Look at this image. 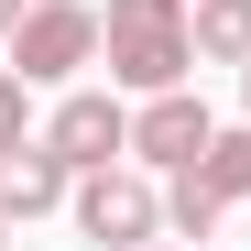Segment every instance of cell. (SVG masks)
Masks as SVG:
<instances>
[{"label": "cell", "mask_w": 251, "mask_h": 251, "mask_svg": "<svg viewBox=\"0 0 251 251\" xmlns=\"http://www.w3.org/2000/svg\"><path fill=\"white\" fill-rule=\"evenodd\" d=\"M99 55L109 88H186L197 76V0H109L99 11Z\"/></svg>", "instance_id": "1"}, {"label": "cell", "mask_w": 251, "mask_h": 251, "mask_svg": "<svg viewBox=\"0 0 251 251\" xmlns=\"http://www.w3.org/2000/svg\"><path fill=\"white\" fill-rule=\"evenodd\" d=\"M76 207V240H99V251H142L164 229V186H153V164H88V175L66 186Z\"/></svg>", "instance_id": "2"}, {"label": "cell", "mask_w": 251, "mask_h": 251, "mask_svg": "<svg viewBox=\"0 0 251 251\" xmlns=\"http://www.w3.org/2000/svg\"><path fill=\"white\" fill-rule=\"evenodd\" d=\"M240 197H251V120H240V131H207V153L186 164V175H164V229L207 240Z\"/></svg>", "instance_id": "3"}, {"label": "cell", "mask_w": 251, "mask_h": 251, "mask_svg": "<svg viewBox=\"0 0 251 251\" xmlns=\"http://www.w3.org/2000/svg\"><path fill=\"white\" fill-rule=\"evenodd\" d=\"M11 66L33 88H76V66H99V11L88 0H33L11 22Z\"/></svg>", "instance_id": "4"}, {"label": "cell", "mask_w": 251, "mask_h": 251, "mask_svg": "<svg viewBox=\"0 0 251 251\" xmlns=\"http://www.w3.org/2000/svg\"><path fill=\"white\" fill-rule=\"evenodd\" d=\"M207 131H219V120H207V99H197V88H153V99L131 109V164L186 175V164L207 153Z\"/></svg>", "instance_id": "5"}, {"label": "cell", "mask_w": 251, "mask_h": 251, "mask_svg": "<svg viewBox=\"0 0 251 251\" xmlns=\"http://www.w3.org/2000/svg\"><path fill=\"white\" fill-rule=\"evenodd\" d=\"M44 142L88 175V164H120L131 153V109H120V88H66L55 99V120H44Z\"/></svg>", "instance_id": "6"}, {"label": "cell", "mask_w": 251, "mask_h": 251, "mask_svg": "<svg viewBox=\"0 0 251 251\" xmlns=\"http://www.w3.org/2000/svg\"><path fill=\"white\" fill-rule=\"evenodd\" d=\"M66 186H76V164L44 142V131H33V142H11V153H0V219H44V207H66Z\"/></svg>", "instance_id": "7"}, {"label": "cell", "mask_w": 251, "mask_h": 251, "mask_svg": "<svg viewBox=\"0 0 251 251\" xmlns=\"http://www.w3.org/2000/svg\"><path fill=\"white\" fill-rule=\"evenodd\" d=\"M197 66H251V0H197Z\"/></svg>", "instance_id": "8"}, {"label": "cell", "mask_w": 251, "mask_h": 251, "mask_svg": "<svg viewBox=\"0 0 251 251\" xmlns=\"http://www.w3.org/2000/svg\"><path fill=\"white\" fill-rule=\"evenodd\" d=\"M22 88H33V76H22V66H0V153L33 142V131H22Z\"/></svg>", "instance_id": "9"}, {"label": "cell", "mask_w": 251, "mask_h": 251, "mask_svg": "<svg viewBox=\"0 0 251 251\" xmlns=\"http://www.w3.org/2000/svg\"><path fill=\"white\" fill-rule=\"evenodd\" d=\"M22 11H33V0H0V44H11V22H22Z\"/></svg>", "instance_id": "10"}, {"label": "cell", "mask_w": 251, "mask_h": 251, "mask_svg": "<svg viewBox=\"0 0 251 251\" xmlns=\"http://www.w3.org/2000/svg\"><path fill=\"white\" fill-rule=\"evenodd\" d=\"M240 109H251V66H240Z\"/></svg>", "instance_id": "11"}, {"label": "cell", "mask_w": 251, "mask_h": 251, "mask_svg": "<svg viewBox=\"0 0 251 251\" xmlns=\"http://www.w3.org/2000/svg\"><path fill=\"white\" fill-rule=\"evenodd\" d=\"M0 251H11V219H0Z\"/></svg>", "instance_id": "12"}, {"label": "cell", "mask_w": 251, "mask_h": 251, "mask_svg": "<svg viewBox=\"0 0 251 251\" xmlns=\"http://www.w3.org/2000/svg\"><path fill=\"white\" fill-rule=\"evenodd\" d=\"M142 251H175V240H142Z\"/></svg>", "instance_id": "13"}]
</instances>
